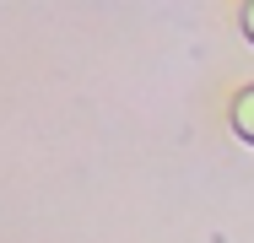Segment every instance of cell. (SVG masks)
<instances>
[{"label":"cell","mask_w":254,"mask_h":243,"mask_svg":"<svg viewBox=\"0 0 254 243\" xmlns=\"http://www.w3.org/2000/svg\"><path fill=\"white\" fill-rule=\"evenodd\" d=\"M238 27H244V38H249V44H254V0H249V5H244V11H238Z\"/></svg>","instance_id":"2"},{"label":"cell","mask_w":254,"mask_h":243,"mask_svg":"<svg viewBox=\"0 0 254 243\" xmlns=\"http://www.w3.org/2000/svg\"><path fill=\"white\" fill-rule=\"evenodd\" d=\"M233 130L254 146V87H244V92L233 97Z\"/></svg>","instance_id":"1"}]
</instances>
